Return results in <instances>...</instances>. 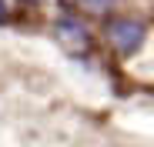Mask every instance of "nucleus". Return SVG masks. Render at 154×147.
I'll list each match as a JSON object with an SVG mask.
<instances>
[{
    "label": "nucleus",
    "mask_w": 154,
    "mask_h": 147,
    "mask_svg": "<svg viewBox=\"0 0 154 147\" xmlns=\"http://www.w3.org/2000/svg\"><path fill=\"white\" fill-rule=\"evenodd\" d=\"M81 7L91 10V14H104V10L114 7V0H81Z\"/></svg>",
    "instance_id": "7ed1b4c3"
},
{
    "label": "nucleus",
    "mask_w": 154,
    "mask_h": 147,
    "mask_svg": "<svg viewBox=\"0 0 154 147\" xmlns=\"http://www.w3.org/2000/svg\"><path fill=\"white\" fill-rule=\"evenodd\" d=\"M144 23L141 20H114L111 27H107V40L117 47L121 54H131V50H137V47L144 44Z\"/></svg>",
    "instance_id": "f257e3e1"
},
{
    "label": "nucleus",
    "mask_w": 154,
    "mask_h": 147,
    "mask_svg": "<svg viewBox=\"0 0 154 147\" xmlns=\"http://www.w3.org/2000/svg\"><path fill=\"white\" fill-rule=\"evenodd\" d=\"M4 14H7V7H4V0H0V17H4Z\"/></svg>",
    "instance_id": "20e7f679"
},
{
    "label": "nucleus",
    "mask_w": 154,
    "mask_h": 147,
    "mask_svg": "<svg viewBox=\"0 0 154 147\" xmlns=\"http://www.w3.org/2000/svg\"><path fill=\"white\" fill-rule=\"evenodd\" d=\"M57 37L70 47V50H81V47H87V30H84L77 20H70V17H60V20H57Z\"/></svg>",
    "instance_id": "f03ea898"
}]
</instances>
